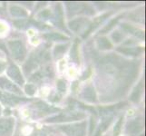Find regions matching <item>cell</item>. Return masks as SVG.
<instances>
[{
	"label": "cell",
	"mask_w": 146,
	"mask_h": 136,
	"mask_svg": "<svg viewBox=\"0 0 146 136\" xmlns=\"http://www.w3.org/2000/svg\"><path fill=\"white\" fill-rule=\"evenodd\" d=\"M7 45L12 57L17 62H22L27 55V49L21 40H10Z\"/></svg>",
	"instance_id": "1"
},
{
	"label": "cell",
	"mask_w": 146,
	"mask_h": 136,
	"mask_svg": "<svg viewBox=\"0 0 146 136\" xmlns=\"http://www.w3.org/2000/svg\"><path fill=\"white\" fill-rule=\"evenodd\" d=\"M59 129L62 130L67 136H86V122L85 121L79 123L63 125V126H60Z\"/></svg>",
	"instance_id": "2"
},
{
	"label": "cell",
	"mask_w": 146,
	"mask_h": 136,
	"mask_svg": "<svg viewBox=\"0 0 146 136\" xmlns=\"http://www.w3.org/2000/svg\"><path fill=\"white\" fill-rule=\"evenodd\" d=\"M85 117V114L84 113L80 112H72V111H68V112L61 113L57 116L51 117L47 119L46 122L47 123H60V122H68V121H75V120H81Z\"/></svg>",
	"instance_id": "3"
},
{
	"label": "cell",
	"mask_w": 146,
	"mask_h": 136,
	"mask_svg": "<svg viewBox=\"0 0 146 136\" xmlns=\"http://www.w3.org/2000/svg\"><path fill=\"white\" fill-rule=\"evenodd\" d=\"M0 101L6 105H9V106H16L21 102H26L27 99L25 97H17L15 96L14 94H9V93H4L2 91H0Z\"/></svg>",
	"instance_id": "4"
},
{
	"label": "cell",
	"mask_w": 146,
	"mask_h": 136,
	"mask_svg": "<svg viewBox=\"0 0 146 136\" xmlns=\"http://www.w3.org/2000/svg\"><path fill=\"white\" fill-rule=\"evenodd\" d=\"M15 119L3 118L0 119V136H11L14 131Z\"/></svg>",
	"instance_id": "5"
},
{
	"label": "cell",
	"mask_w": 146,
	"mask_h": 136,
	"mask_svg": "<svg viewBox=\"0 0 146 136\" xmlns=\"http://www.w3.org/2000/svg\"><path fill=\"white\" fill-rule=\"evenodd\" d=\"M7 74H8V76L11 79H13L17 84L20 85L24 84L25 80L22 76L21 72H20L19 68L14 63H10L9 66L7 68Z\"/></svg>",
	"instance_id": "6"
},
{
	"label": "cell",
	"mask_w": 146,
	"mask_h": 136,
	"mask_svg": "<svg viewBox=\"0 0 146 136\" xmlns=\"http://www.w3.org/2000/svg\"><path fill=\"white\" fill-rule=\"evenodd\" d=\"M0 88L2 90L7 91V92L17 94H22L21 90H20V88L17 84H15L11 81H9L7 78L3 77V76L0 77Z\"/></svg>",
	"instance_id": "7"
},
{
	"label": "cell",
	"mask_w": 146,
	"mask_h": 136,
	"mask_svg": "<svg viewBox=\"0 0 146 136\" xmlns=\"http://www.w3.org/2000/svg\"><path fill=\"white\" fill-rule=\"evenodd\" d=\"M143 125L141 119H133L130 121L126 126V133L131 135H136L142 132Z\"/></svg>",
	"instance_id": "8"
},
{
	"label": "cell",
	"mask_w": 146,
	"mask_h": 136,
	"mask_svg": "<svg viewBox=\"0 0 146 136\" xmlns=\"http://www.w3.org/2000/svg\"><path fill=\"white\" fill-rule=\"evenodd\" d=\"M40 62L38 61V59L36 58V56L35 55V54H32L30 55L29 59L25 63L23 69H24V72L26 74V75H28L31 74V72H33L34 70H36L38 66V64Z\"/></svg>",
	"instance_id": "9"
},
{
	"label": "cell",
	"mask_w": 146,
	"mask_h": 136,
	"mask_svg": "<svg viewBox=\"0 0 146 136\" xmlns=\"http://www.w3.org/2000/svg\"><path fill=\"white\" fill-rule=\"evenodd\" d=\"M81 97L87 101V102H90V103H96V94H95V91L93 87V85L89 84L87 85L86 87H85L83 92L81 94Z\"/></svg>",
	"instance_id": "10"
},
{
	"label": "cell",
	"mask_w": 146,
	"mask_h": 136,
	"mask_svg": "<svg viewBox=\"0 0 146 136\" xmlns=\"http://www.w3.org/2000/svg\"><path fill=\"white\" fill-rule=\"evenodd\" d=\"M90 24L91 23H90V21L87 18H77L69 23V27L74 32H79L85 26L89 27Z\"/></svg>",
	"instance_id": "11"
},
{
	"label": "cell",
	"mask_w": 146,
	"mask_h": 136,
	"mask_svg": "<svg viewBox=\"0 0 146 136\" xmlns=\"http://www.w3.org/2000/svg\"><path fill=\"white\" fill-rule=\"evenodd\" d=\"M117 51L126 55H139L143 51L142 47H132V46H120L117 48Z\"/></svg>",
	"instance_id": "12"
},
{
	"label": "cell",
	"mask_w": 146,
	"mask_h": 136,
	"mask_svg": "<svg viewBox=\"0 0 146 136\" xmlns=\"http://www.w3.org/2000/svg\"><path fill=\"white\" fill-rule=\"evenodd\" d=\"M55 16H54V24L56 25V27L62 28V29H65L64 27V15H63V9H62V6L60 5V3H58L56 5V7H55Z\"/></svg>",
	"instance_id": "13"
},
{
	"label": "cell",
	"mask_w": 146,
	"mask_h": 136,
	"mask_svg": "<svg viewBox=\"0 0 146 136\" xmlns=\"http://www.w3.org/2000/svg\"><path fill=\"white\" fill-rule=\"evenodd\" d=\"M35 107L37 109L38 112L41 113V114H46V113H54V112H56V111H59L58 109L56 108H54L52 106H49L47 105L46 103L44 102H37L35 104Z\"/></svg>",
	"instance_id": "14"
},
{
	"label": "cell",
	"mask_w": 146,
	"mask_h": 136,
	"mask_svg": "<svg viewBox=\"0 0 146 136\" xmlns=\"http://www.w3.org/2000/svg\"><path fill=\"white\" fill-rule=\"evenodd\" d=\"M122 28L124 30V31L132 34H133V36H137L139 38H142V39L144 38V32L143 31V30L138 29V28L134 27L133 26H130V25H128V24H122Z\"/></svg>",
	"instance_id": "15"
},
{
	"label": "cell",
	"mask_w": 146,
	"mask_h": 136,
	"mask_svg": "<svg viewBox=\"0 0 146 136\" xmlns=\"http://www.w3.org/2000/svg\"><path fill=\"white\" fill-rule=\"evenodd\" d=\"M67 7H68V12L74 14H77V13H82L85 10H87V6L86 5H84L81 3H67Z\"/></svg>",
	"instance_id": "16"
},
{
	"label": "cell",
	"mask_w": 146,
	"mask_h": 136,
	"mask_svg": "<svg viewBox=\"0 0 146 136\" xmlns=\"http://www.w3.org/2000/svg\"><path fill=\"white\" fill-rule=\"evenodd\" d=\"M9 11H10V14L12 15V17H19L20 19H22L24 17H27V12L26 10L17 6H11Z\"/></svg>",
	"instance_id": "17"
},
{
	"label": "cell",
	"mask_w": 146,
	"mask_h": 136,
	"mask_svg": "<svg viewBox=\"0 0 146 136\" xmlns=\"http://www.w3.org/2000/svg\"><path fill=\"white\" fill-rule=\"evenodd\" d=\"M43 37L44 39L48 40V41H65L68 38L66 36H64V34H60V33H46L43 34Z\"/></svg>",
	"instance_id": "18"
},
{
	"label": "cell",
	"mask_w": 146,
	"mask_h": 136,
	"mask_svg": "<svg viewBox=\"0 0 146 136\" xmlns=\"http://www.w3.org/2000/svg\"><path fill=\"white\" fill-rule=\"evenodd\" d=\"M143 83L142 81V82H140L138 84L136 88L134 89L132 95H131V97H130L131 101L133 102V103H137L138 101L140 100L141 95H142V94H143Z\"/></svg>",
	"instance_id": "19"
},
{
	"label": "cell",
	"mask_w": 146,
	"mask_h": 136,
	"mask_svg": "<svg viewBox=\"0 0 146 136\" xmlns=\"http://www.w3.org/2000/svg\"><path fill=\"white\" fill-rule=\"evenodd\" d=\"M97 46L101 50H108L113 47V44L111 43L108 38L106 37H100L97 40Z\"/></svg>",
	"instance_id": "20"
},
{
	"label": "cell",
	"mask_w": 146,
	"mask_h": 136,
	"mask_svg": "<svg viewBox=\"0 0 146 136\" xmlns=\"http://www.w3.org/2000/svg\"><path fill=\"white\" fill-rule=\"evenodd\" d=\"M78 41H74V43L72 45L71 53H70V57L73 60L74 63L79 64V55H78Z\"/></svg>",
	"instance_id": "21"
},
{
	"label": "cell",
	"mask_w": 146,
	"mask_h": 136,
	"mask_svg": "<svg viewBox=\"0 0 146 136\" xmlns=\"http://www.w3.org/2000/svg\"><path fill=\"white\" fill-rule=\"evenodd\" d=\"M67 46L68 44H59V45H56L54 50V54L55 58H60L63 56V54H64V52L66 51L67 49Z\"/></svg>",
	"instance_id": "22"
},
{
	"label": "cell",
	"mask_w": 146,
	"mask_h": 136,
	"mask_svg": "<svg viewBox=\"0 0 146 136\" xmlns=\"http://www.w3.org/2000/svg\"><path fill=\"white\" fill-rule=\"evenodd\" d=\"M120 19V17H115L113 18V20H111V22L107 25L106 27H104V29H102L100 31V34H105V33H107L108 31H110L111 29H112L115 25H116V23L118 22V20Z\"/></svg>",
	"instance_id": "23"
},
{
	"label": "cell",
	"mask_w": 146,
	"mask_h": 136,
	"mask_svg": "<svg viewBox=\"0 0 146 136\" xmlns=\"http://www.w3.org/2000/svg\"><path fill=\"white\" fill-rule=\"evenodd\" d=\"M44 75V73H43V71H37V72L35 73L29 79H30V81H31V82L38 83L43 79Z\"/></svg>",
	"instance_id": "24"
},
{
	"label": "cell",
	"mask_w": 146,
	"mask_h": 136,
	"mask_svg": "<svg viewBox=\"0 0 146 136\" xmlns=\"http://www.w3.org/2000/svg\"><path fill=\"white\" fill-rule=\"evenodd\" d=\"M25 91H26V93L28 95H34L36 91V85L33 84H28L26 85V87H25Z\"/></svg>",
	"instance_id": "25"
},
{
	"label": "cell",
	"mask_w": 146,
	"mask_h": 136,
	"mask_svg": "<svg viewBox=\"0 0 146 136\" xmlns=\"http://www.w3.org/2000/svg\"><path fill=\"white\" fill-rule=\"evenodd\" d=\"M56 86H57L59 93H62V94L65 93V90H66V84H65L64 80H58Z\"/></svg>",
	"instance_id": "26"
},
{
	"label": "cell",
	"mask_w": 146,
	"mask_h": 136,
	"mask_svg": "<svg viewBox=\"0 0 146 136\" xmlns=\"http://www.w3.org/2000/svg\"><path fill=\"white\" fill-rule=\"evenodd\" d=\"M122 123H123V117H121L118 122L116 123L113 129V136H118L120 133V131H121V126H122Z\"/></svg>",
	"instance_id": "27"
},
{
	"label": "cell",
	"mask_w": 146,
	"mask_h": 136,
	"mask_svg": "<svg viewBox=\"0 0 146 136\" xmlns=\"http://www.w3.org/2000/svg\"><path fill=\"white\" fill-rule=\"evenodd\" d=\"M112 38L113 40V42L115 43H119L120 41H122L123 38V34L119 32V31H115L113 34H112Z\"/></svg>",
	"instance_id": "28"
},
{
	"label": "cell",
	"mask_w": 146,
	"mask_h": 136,
	"mask_svg": "<svg viewBox=\"0 0 146 136\" xmlns=\"http://www.w3.org/2000/svg\"><path fill=\"white\" fill-rule=\"evenodd\" d=\"M38 17L46 19V18H48L50 17V11H49V10H44V11H42L41 13L38 15Z\"/></svg>",
	"instance_id": "29"
},
{
	"label": "cell",
	"mask_w": 146,
	"mask_h": 136,
	"mask_svg": "<svg viewBox=\"0 0 146 136\" xmlns=\"http://www.w3.org/2000/svg\"><path fill=\"white\" fill-rule=\"evenodd\" d=\"M49 100L51 101V102H57V101L60 100V96L57 94H52L49 96Z\"/></svg>",
	"instance_id": "30"
},
{
	"label": "cell",
	"mask_w": 146,
	"mask_h": 136,
	"mask_svg": "<svg viewBox=\"0 0 146 136\" xmlns=\"http://www.w3.org/2000/svg\"><path fill=\"white\" fill-rule=\"evenodd\" d=\"M6 66H7V63L5 61H1V60H0V74L6 69Z\"/></svg>",
	"instance_id": "31"
},
{
	"label": "cell",
	"mask_w": 146,
	"mask_h": 136,
	"mask_svg": "<svg viewBox=\"0 0 146 136\" xmlns=\"http://www.w3.org/2000/svg\"><path fill=\"white\" fill-rule=\"evenodd\" d=\"M90 74H91V69H90V68H89V69H88V72H87V73H86V72H85V74H84L83 75V77H82V79H85V78H87V77L89 76V75H90Z\"/></svg>",
	"instance_id": "32"
},
{
	"label": "cell",
	"mask_w": 146,
	"mask_h": 136,
	"mask_svg": "<svg viewBox=\"0 0 146 136\" xmlns=\"http://www.w3.org/2000/svg\"><path fill=\"white\" fill-rule=\"evenodd\" d=\"M0 48L3 49L4 51H6V47H5V45H4L3 44H1V43H0Z\"/></svg>",
	"instance_id": "33"
},
{
	"label": "cell",
	"mask_w": 146,
	"mask_h": 136,
	"mask_svg": "<svg viewBox=\"0 0 146 136\" xmlns=\"http://www.w3.org/2000/svg\"><path fill=\"white\" fill-rule=\"evenodd\" d=\"M0 113H1V108H0Z\"/></svg>",
	"instance_id": "34"
}]
</instances>
